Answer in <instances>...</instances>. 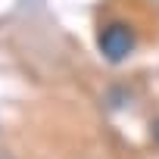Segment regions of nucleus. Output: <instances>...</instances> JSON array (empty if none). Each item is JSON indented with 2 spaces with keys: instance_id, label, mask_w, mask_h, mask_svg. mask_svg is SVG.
Wrapping results in <instances>:
<instances>
[{
  "instance_id": "nucleus-2",
  "label": "nucleus",
  "mask_w": 159,
  "mask_h": 159,
  "mask_svg": "<svg viewBox=\"0 0 159 159\" xmlns=\"http://www.w3.org/2000/svg\"><path fill=\"white\" fill-rule=\"evenodd\" d=\"M153 137H156V140H159V122H156V125H153Z\"/></svg>"
},
{
  "instance_id": "nucleus-1",
  "label": "nucleus",
  "mask_w": 159,
  "mask_h": 159,
  "mask_svg": "<svg viewBox=\"0 0 159 159\" xmlns=\"http://www.w3.org/2000/svg\"><path fill=\"white\" fill-rule=\"evenodd\" d=\"M100 53H103V59H109V62H122L131 50H134V31L125 25V22H112V25H106L103 31H100Z\"/></svg>"
}]
</instances>
